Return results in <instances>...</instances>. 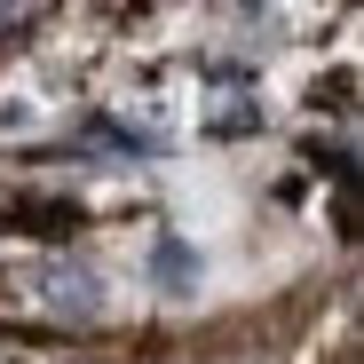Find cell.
<instances>
[{"label": "cell", "mask_w": 364, "mask_h": 364, "mask_svg": "<svg viewBox=\"0 0 364 364\" xmlns=\"http://www.w3.org/2000/svg\"><path fill=\"white\" fill-rule=\"evenodd\" d=\"M0 301H24V309H48V317H95L103 301H95V277L80 262H0Z\"/></svg>", "instance_id": "cell-1"}, {"label": "cell", "mask_w": 364, "mask_h": 364, "mask_svg": "<svg viewBox=\"0 0 364 364\" xmlns=\"http://www.w3.org/2000/svg\"><path fill=\"white\" fill-rule=\"evenodd\" d=\"M159 277L182 293V285H198V254L182 246V237H159Z\"/></svg>", "instance_id": "cell-2"}, {"label": "cell", "mask_w": 364, "mask_h": 364, "mask_svg": "<svg viewBox=\"0 0 364 364\" xmlns=\"http://www.w3.org/2000/svg\"><path fill=\"white\" fill-rule=\"evenodd\" d=\"M246 127H262V111L230 95V111H214V135H246Z\"/></svg>", "instance_id": "cell-3"}, {"label": "cell", "mask_w": 364, "mask_h": 364, "mask_svg": "<svg viewBox=\"0 0 364 364\" xmlns=\"http://www.w3.org/2000/svg\"><path fill=\"white\" fill-rule=\"evenodd\" d=\"M0 32H32V9H0Z\"/></svg>", "instance_id": "cell-4"}]
</instances>
